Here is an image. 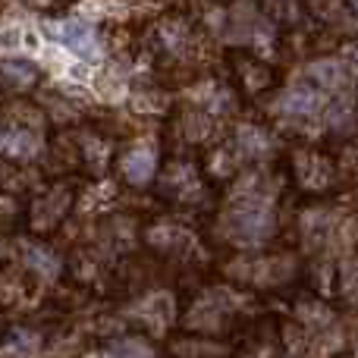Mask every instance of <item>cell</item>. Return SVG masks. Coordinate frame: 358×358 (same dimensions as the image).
<instances>
[{"label": "cell", "mask_w": 358, "mask_h": 358, "mask_svg": "<svg viewBox=\"0 0 358 358\" xmlns=\"http://www.w3.org/2000/svg\"><path fill=\"white\" fill-rule=\"evenodd\" d=\"M349 60H352V63H355V66H358V41L352 44V48H349Z\"/></svg>", "instance_id": "484cf974"}, {"label": "cell", "mask_w": 358, "mask_h": 358, "mask_svg": "<svg viewBox=\"0 0 358 358\" xmlns=\"http://www.w3.org/2000/svg\"><path fill=\"white\" fill-rule=\"evenodd\" d=\"M220 227L229 242L236 245H261L273 236L277 229V217H273L271 204L258 201H233L220 217Z\"/></svg>", "instance_id": "6da1fadb"}, {"label": "cell", "mask_w": 358, "mask_h": 358, "mask_svg": "<svg viewBox=\"0 0 358 358\" xmlns=\"http://www.w3.org/2000/svg\"><path fill=\"white\" fill-rule=\"evenodd\" d=\"M73 204H76L73 185H66V182L48 185V189L29 204V214H25L29 217V227L35 229V233H54V229L69 217Z\"/></svg>", "instance_id": "3957f363"}, {"label": "cell", "mask_w": 358, "mask_h": 358, "mask_svg": "<svg viewBox=\"0 0 358 358\" xmlns=\"http://www.w3.org/2000/svg\"><path fill=\"white\" fill-rule=\"evenodd\" d=\"M157 173V148L148 142L136 145V148L123 151L120 155V176H123V182H129L132 189H142V185H148L151 179Z\"/></svg>", "instance_id": "30bf717a"}, {"label": "cell", "mask_w": 358, "mask_h": 358, "mask_svg": "<svg viewBox=\"0 0 358 358\" xmlns=\"http://www.w3.org/2000/svg\"><path fill=\"white\" fill-rule=\"evenodd\" d=\"M349 3H352V10H355V13H358V0H349Z\"/></svg>", "instance_id": "4316f807"}, {"label": "cell", "mask_w": 358, "mask_h": 358, "mask_svg": "<svg viewBox=\"0 0 358 358\" xmlns=\"http://www.w3.org/2000/svg\"><path fill=\"white\" fill-rule=\"evenodd\" d=\"M208 173L214 176V179H229V176H236L239 173V167H242V157H239V151L233 148V145H214V151H210V164H208Z\"/></svg>", "instance_id": "ffe728a7"}, {"label": "cell", "mask_w": 358, "mask_h": 358, "mask_svg": "<svg viewBox=\"0 0 358 358\" xmlns=\"http://www.w3.org/2000/svg\"><path fill=\"white\" fill-rule=\"evenodd\" d=\"M229 66H233V76H236V88L248 98H258V94L271 92L277 88L280 76L271 63H264L261 57L248 54V50H233L229 54Z\"/></svg>", "instance_id": "8992f818"}, {"label": "cell", "mask_w": 358, "mask_h": 358, "mask_svg": "<svg viewBox=\"0 0 358 358\" xmlns=\"http://www.w3.org/2000/svg\"><path fill=\"white\" fill-rule=\"evenodd\" d=\"M277 110L289 120H315L317 113L324 110V94L317 92L315 85L311 88H292V92L280 94Z\"/></svg>", "instance_id": "7c38bea8"}, {"label": "cell", "mask_w": 358, "mask_h": 358, "mask_svg": "<svg viewBox=\"0 0 358 358\" xmlns=\"http://www.w3.org/2000/svg\"><path fill=\"white\" fill-rule=\"evenodd\" d=\"M151 44H157L167 60L185 63L198 50V31L185 16H161L151 29Z\"/></svg>", "instance_id": "5b68a950"}, {"label": "cell", "mask_w": 358, "mask_h": 358, "mask_svg": "<svg viewBox=\"0 0 358 358\" xmlns=\"http://www.w3.org/2000/svg\"><path fill=\"white\" fill-rule=\"evenodd\" d=\"M289 167L299 189L315 192V195L336 189L340 182V164L330 155H324L321 148H296L289 155Z\"/></svg>", "instance_id": "7a4b0ae2"}, {"label": "cell", "mask_w": 358, "mask_h": 358, "mask_svg": "<svg viewBox=\"0 0 358 358\" xmlns=\"http://www.w3.org/2000/svg\"><path fill=\"white\" fill-rule=\"evenodd\" d=\"M233 148L239 151V157H264L273 151V136L264 129V126H255V123H242L236 129V142Z\"/></svg>", "instance_id": "4fadbf2b"}, {"label": "cell", "mask_w": 358, "mask_h": 358, "mask_svg": "<svg viewBox=\"0 0 358 358\" xmlns=\"http://www.w3.org/2000/svg\"><path fill=\"white\" fill-rule=\"evenodd\" d=\"M229 273L242 283L258 286V289H273V286H283L296 273V261L289 255H258V258L236 261L229 267Z\"/></svg>", "instance_id": "277c9868"}, {"label": "cell", "mask_w": 358, "mask_h": 358, "mask_svg": "<svg viewBox=\"0 0 358 358\" xmlns=\"http://www.w3.org/2000/svg\"><path fill=\"white\" fill-rule=\"evenodd\" d=\"M349 170L358 176V142L355 145H349Z\"/></svg>", "instance_id": "d4e9b609"}, {"label": "cell", "mask_w": 358, "mask_h": 358, "mask_svg": "<svg viewBox=\"0 0 358 358\" xmlns=\"http://www.w3.org/2000/svg\"><path fill=\"white\" fill-rule=\"evenodd\" d=\"M0 85H6L10 92H29L38 85V69L25 60H6L0 63Z\"/></svg>", "instance_id": "ac0fdd59"}, {"label": "cell", "mask_w": 358, "mask_h": 358, "mask_svg": "<svg viewBox=\"0 0 358 358\" xmlns=\"http://www.w3.org/2000/svg\"><path fill=\"white\" fill-rule=\"evenodd\" d=\"M261 13L277 25H296L305 13V0H261Z\"/></svg>", "instance_id": "d6986e66"}, {"label": "cell", "mask_w": 358, "mask_h": 358, "mask_svg": "<svg viewBox=\"0 0 358 358\" xmlns=\"http://www.w3.org/2000/svg\"><path fill=\"white\" fill-rule=\"evenodd\" d=\"M305 6L324 29L336 31V35H355L358 31V13L349 0H305Z\"/></svg>", "instance_id": "8fae6325"}, {"label": "cell", "mask_w": 358, "mask_h": 358, "mask_svg": "<svg viewBox=\"0 0 358 358\" xmlns=\"http://www.w3.org/2000/svg\"><path fill=\"white\" fill-rule=\"evenodd\" d=\"M161 192L167 198H173V201L189 204V201H195V198H201L204 185H201L198 170L192 167L189 161H170L161 176Z\"/></svg>", "instance_id": "9c48e42d"}, {"label": "cell", "mask_w": 358, "mask_h": 358, "mask_svg": "<svg viewBox=\"0 0 358 358\" xmlns=\"http://www.w3.org/2000/svg\"><path fill=\"white\" fill-rule=\"evenodd\" d=\"M311 82L317 92H343L349 85V69L340 60L324 57V60L311 63Z\"/></svg>", "instance_id": "2e32d148"}, {"label": "cell", "mask_w": 358, "mask_h": 358, "mask_svg": "<svg viewBox=\"0 0 358 358\" xmlns=\"http://www.w3.org/2000/svg\"><path fill=\"white\" fill-rule=\"evenodd\" d=\"M334 233V217L327 214L324 208H317V210H311V214H305L302 217V236H305V242H311V245H324V239Z\"/></svg>", "instance_id": "44dd1931"}, {"label": "cell", "mask_w": 358, "mask_h": 358, "mask_svg": "<svg viewBox=\"0 0 358 358\" xmlns=\"http://www.w3.org/2000/svg\"><path fill=\"white\" fill-rule=\"evenodd\" d=\"M170 352L173 358H223L227 349L214 340H204V336H176L170 343Z\"/></svg>", "instance_id": "e0dca14e"}, {"label": "cell", "mask_w": 358, "mask_h": 358, "mask_svg": "<svg viewBox=\"0 0 358 358\" xmlns=\"http://www.w3.org/2000/svg\"><path fill=\"white\" fill-rule=\"evenodd\" d=\"M6 343H10V352L16 358H31L41 349V336L29 327H13L10 334H6Z\"/></svg>", "instance_id": "603a6c76"}, {"label": "cell", "mask_w": 358, "mask_h": 358, "mask_svg": "<svg viewBox=\"0 0 358 358\" xmlns=\"http://www.w3.org/2000/svg\"><path fill=\"white\" fill-rule=\"evenodd\" d=\"M336 289H340L343 302L358 308V258L346 261V264L336 271Z\"/></svg>", "instance_id": "cb8c5ba5"}, {"label": "cell", "mask_w": 358, "mask_h": 358, "mask_svg": "<svg viewBox=\"0 0 358 358\" xmlns=\"http://www.w3.org/2000/svg\"><path fill=\"white\" fill-rule=\"evenodd\" d=\"M0 330H3V327H0Z\"/></svg>", "instance_id": "83f0119b"}, {"label": "cell", "mask_w": 358, "mask_h": 358, "mask_svg": "<svg viewBox=\"0 0 358 358\" xmlns=\"http://www.w3.org/2000/svg\"><path fill=\"white\" fill-rule=\"evenodd\" d=\"M110 358H157V349L145 336H123L110 343Z\"/></svg>", "instance_id": "7402d4cb"}, {"label": "cell", "mask_w": 358, "mask_h": 358, "mask_svg": "<svg viewBox=\"0 0 358 358\" xmlns=\"http://www.w3.org/2000/svg\"><path fill=\"white\" fill-rule=\"evenodd\" d=\"M50 35H54L66 50H73L76 57H88V60H94V57L101 54L98 31H94L88 22H82V19H60V22L50 25Z\"/></svg>", "instance_id": "ba28073f"}, {"label": "cell", "mask_w": 358, "mask_h": 358, "mask_svg": "<svg viewBox=\"0 0 358 358\" xmlns=\"http://www.w3.org/2000/svg\"><path fill=\"white\" fill-rule=\"evenodd\" d=\"M229 302L223 299V292H204L201 299H195V305L185 315V324L198 334H220V330L229 327Z\"/></svg>", "instance_id": "52a82bcc"}, {"label": "cell", "mask_w": 358, "mask_h": 358, "mask_svg": "<svg viewBox=\"0 0 358 358\" xmlns=\"http://www.w3.org/2000/svg\"><path fill=\"white\" fill-rule=\"evenodd\" d=\"M176 132L182 142L189 145H204L214 136V117L208 110H185L176 120Z\"/></svg>", "instance_id": "9a60e30c"}, {"label": "cell", "mask_w": 358, "mask_h": 358, "mask_svg": "<svg viewBox=\"0 0 358 358\" xmlns=\"http://www.w3.org/2000/svg\"><path fill=\"white\" fill-rule=\"evenodd\" d=\"M22 261H25V267L35 271L41 280H54V277H60V271H63V258L54 248L44 245V242H29V245L22 248Z\"/></svg>", "instance_id": "5bb4252c"}]
</instances>
